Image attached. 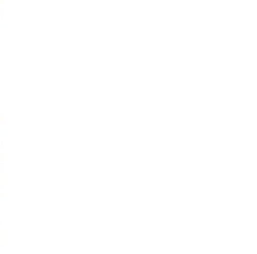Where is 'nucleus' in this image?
Instances as JSON below:
<instances>
[]
</instances>
